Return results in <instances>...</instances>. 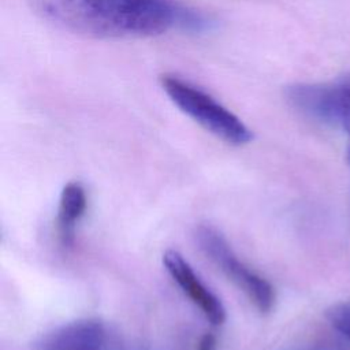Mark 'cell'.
<instances>
[{
    "mask_svg": "<svg viewBox=\"0 0 350 350\" xmlns=\"http://www.w3.org/2000/svg\"><path fill=\"white\" fill-rule=\"evenodd\" d=\"M42 19L75 34L129 38L163 34L175 27L200 30L201 14L172 0H27Z\"/></svg>",
    "mask_w": 350,
    "mask_h": 350,
    "instance_id": "obj_1",
    "label": "cell"
},
{
    "mask_svg": "<svg viewBox=\"0 0 350 350\" xmlns=\"http://www.w3.org/2000/svg\"><path fill=\"white\" fill-rule=\"evenodd\" d=\"M161 88L170 100L202 129L231 145L252 141L249 127L209 93L176 75H163Z\"/></svg>",
    "mask_w": 350,
    "mask_h": 350,
    "instance_id": "obj_2",
    "label": "cell"
},
{
    "mask_svg": "<svg viewBox=\"0 0 350 350\" xmlns=\"http://www.w3.org/2000/svg\"><path fill=\"white\" fill-rule=\"evenodd\" d=\"M196 241L202 253L249 298L260 313H268L275 305L272 284L238 258L223 234L212 226L196 230Z\"/></svg>",
    "mask_w": 350,
    "mask_h": 350,
    "instance_id": "obj_3",
    "label": "cell"
},
{
    "mask_svg": "<svg viewBox=\"0 0 350 350\" xmlns=\"http://www.w3.org/2000/svg\"><path fill=\"white\" fill-rule=\"evenodd\" d=\"M288 101L304 113L327 123H338L350 134V75L329 83L288 86Z\"/></svg>",
    "mask_w": 350,
    "mask_h": 350,
    "instance_id": "obj_4",
    "label": "cell"
},
{
    "mask_svg": "<svg viewBox=\"0 0 350 350\" xmlns=\"http://www.w3.org/2000/svg\"><path fill=\"white\" fill-rule=\"evenodd\" d=\"M163 265L182 293L200 309L212 325L217 327L226 321V308L220 298L201 282L191 265L178 250H167L163 254Z\"/></svg>",
    "mask_w": 350,
    "mask_h": 350,
    "instance_id": "obj_5",
    "label": "cell"
},
{
    "mask_svg": "<svg viewBox=\"0 0 350 350\" xmlns=\"http://www.w3.org/2000/svg\"><path fill=\"white\" fill-rule=\"evenodd\" d=\"M36 350H111V339L103 321L81 319L45 334Z\"/></svg>",
    "mask_w": 350,
    "mask_h": 350,
    "instance_id": "obj_6",
    "label": "cell"
},
{
    "mask_svg": "<svg viewBox=\"0 0 350 350\" xmlns=\"http://www.w3.org/2000/svg\"><path fill=\"white\" fill-rule=\"evenodd\" d=\"M86 208L88 197L83 186L78 182H68L62 189L57 208V230L63 243L72 242L75 226L85 215Z\"/></svg>",
    "mask_w": 350,
    "mask_h": 350,
    "instance_id": "obj_7",
    "label": "cell"
},
{
    "mask_svg": "<svg viewBox=\"0 0 350 350\" xmlns=\"http://www.w3.org/2000/svg\"><path fill=\"white\" fill-rule=\"evenodd\" d=\"M331 325L350 340V304H342L327 312Z\"/></svg>",
    "mask_w": 350,
    "mask_h": 350,
    "instance_id": "obj_8",
    "label": "cell"
},
{
    "mask_svg": "<svg viewBox=\"0 0 350 350\" xmlns=\"http://www.w3.org/2000/svg\"><path fill=\"white\" fill-rule=\"evenodd\" d=\"M216 346H217V339L215 334L205 332L197 343V350H216Z\"/></svg>",
    "mask_w": 350,
    "mask_h": 350,
    "instance_id": "obj_9",
    "label": "cell"
}]
</instances>
